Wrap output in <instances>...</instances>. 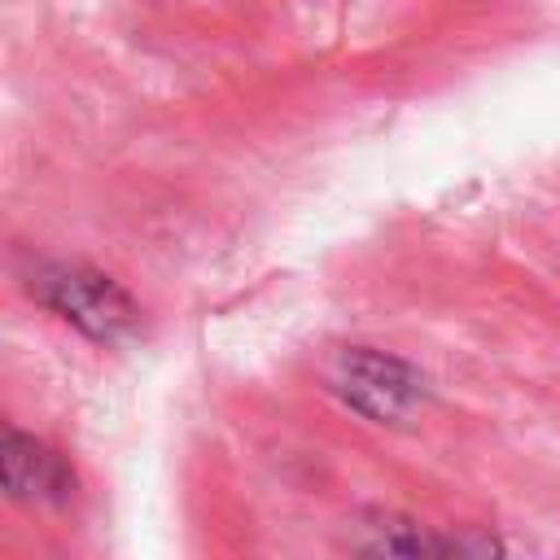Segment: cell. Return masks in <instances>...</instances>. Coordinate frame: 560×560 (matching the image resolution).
Wrapping results in <instances>:
<instances>
[{"instance_id":"6da1fadb","label":"cell","mask_w":560,"mask_h":560,"mask_svg":"<svg viewBox=\"0 0 560 560\" xmlns=\"http://www.w3.org/2000/svg\"><path fill=\"white\" fill-rule=\"evenodd\" d=\"M39 293H44V302L57 315H66L70 324H79L92 337H114V332H122L136 319L127 293L109 276H96L88 267H57V271H48L39 280Z\"/></svg>"},{"instance_id":"7a4b0ae2","label":"cell","mask_w":560,"mask_h":560,"mask_svg":"<svg viewBox=\"0 0 560 560\" xmlns=\"http://www.w3.org/2000/svg\"><path fill=\"white\" fill-rule=\"evenodd\" d=\"M411 385L416 381L407 376L402 363L381 359V354H363V350L346 354V372L337 376V389L372 416H398L411 398Z\"/></svg>"},{"instance_id":"3957f363","label":"cell","mask_w":560,"mask_h":560,"mask_svg":"<svg viewBox=\"0 0 560 560\" xmlns=\"http://www.w3.org/2000/svg\"><path fill=\"white\" fill-rule=\"evenodd\" d=\"M4 481L18 499H61L70 490V468L39 442L9 433L4 442Z\"/></svg>"}]
</instances>
